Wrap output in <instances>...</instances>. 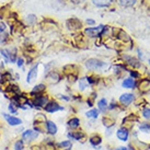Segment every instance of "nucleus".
<instances>
[{
    "mask_svg": "<svg viewBox=\"0 0 150 150\" xmlns=\"http://www.w3.org/2000/svg\"><path fill=\"white\" fill-rule=\"evenodd\" d=\"M86 66H87V68L90 69V70L105 71L108 68V64H106L105 62H102L100 59L90 58L86 62Z\"/></svg>",
    "mask_w": 150,
    "mask_h": 150,
    "instance_id": "1",
    "label": "nucleus"
},
{
    "mask_svg": "<svg viewBox=\"0 0 150 150\" xmlns=\"http://www.w3.org/2000/svg\"><path fill=\"white\" fill-rule=\"evenodd\" d=\"M104 31H105V26L99 25L98 28H89V29H86L84 33L89 38H98V36H101L102 34L104 33Z\"/></svg>",
    "mask_w": 150,
    "mask_h": 150,
    "instance_id": "2",
    "label": "nucleus"
},
{
    "mask_svg": "<svg viewBox=\"0 0 150 150\" xmlns=\"http://www.w3.org/2000/svg\"><path fill=\"white\" fill-rule=\"evenodd\" d=\"M137 121H138V117L136 116V115L129 114V115H127L126 117H124V120L122 122V127H125V128H127L128 130H130Z\"/></svg>",
    "mask_w": 150,
    "mask_h": 150,
    "instance_id": "3",
    "label": "nucleus"
},
{
    "mask_svg": "<svg viewBox=\"0 0 150 150\" xmlns=\"http://www.w3.org/2000/svg\"><path fill=\"white\" fill-rule=\"evenodd\" d=\"M134 100H135V96L133 93H124L120 96V104L123 108H127L133 103Z\"/></svg>",
    "mask_w": 150,
    "mask_h": 150,
    "instance_id": "4",
    "label": "nucleus"
},
{
    "mask_svg": "<svg viewBox=\"0 0 150 150\" xmlns=\"http://www.w3.org/2000/svg\"><path fill=\"white\" fill-rule=\"evenodd\" d=\"M48 103V98L44 96H38L34 98L33 105L35 108H45V105Z\"/></svg>",
    "mask_w": 150,
    "mask_h": 150,
    "instance_id": "5",
    "label": "nucleus"
},
{
    "mask_svg": "<svg viewBox=\"0 0 150 150\" xmlns=\"http://www.w3.org/2000/svg\"><path fill=\"white\" fill-rule=\"evenodd\" d=\"M44 110H45L47 113H55V112H57V111H63L64 106H60V105H59L57 102H55V101H50V102H48V103L45 105Z\"/></svg>",
    "mask_w": 150,
    "mask_h": 150,
    "instance_id": "6",
    "label": "nucleus"
},
{
    "mask_svg": "<svg viewBox=\"0 0 150 150\" xmlns=\"http://www.w3.org/2000/svg\"><path fill=\"white\" fill-rule=\"evenodd\" d=\"M116 137L118 140L121 142H128V138H129V130L125 127H121L116 130Z\"/></svg>",
    "mask_w": 150,
    "mask_h": 150,
    "instance_id": "7",
    "label": "nucleus"
},
{
    "mask_svg": "<svg viewBox=\"0 0 150 150\" xmlns=\"http://www.w3.org/2000/svg\"><path fill=\"white\" fill-rule=\"evenodd\" d=\"M68 137L70 139H74V140H77V142H84V140L87 139V135L83 132H70L68 134Z\"/></svg>",
    "mask_w": 150,
    "mask_h": 150,
    "instance_id": "8",
    "label": "nucleus"
},
{
    "mask_svg": "<svg viewBox=\"0 0 150 150\" xmlns=\"http://www.w3.org/2000/svg\"><path fill=\"white\" fill-rule=\"evenodd\" d=\"M38 136V133H36L35 130H25L23 135H22V138L25 142H32L34 139H36Z\"/></svg>",
    "mask_w": 150,
    "mask_h": 150,
    "instance_id": "9",
    "label": "nucleus"
},
{
    "mask_svg": "<svg viewBox=\"0 0 150 150\" xmlns=\"http://www.w3.org/2000/svg\"><path fill=\"white\" fill-rule=\"evenodd\" d=\"M38 64H36V65L29 71L28 77H26V81H28L29 83L33 82L34 80L36 79V77H38Z\"/></svg>",
    "mask_w": 150,
    "mask_h": 150,
    "instance_id": "10",
    "label": "nucleus"
},
{
    "mask_svg": "<svg viewBox=\"0 0 150 150\" xmlns=\"http://www.w3.org/2000/svg\"><path fill=\"white\" fill-rule=\"evenodd\" d=\"M4 118H6V121L8 122L9 125L11 126H18V125H21L22 124V121L20 118H18V117H14V116H10L8 114H4Z\"/></svg>",
    "mask_w": 150,
    "mask_h": 150,
    "instance_id": "11",
    "label": "nucleus"
},
{
    "mask_svg": "<svg viewBox=\"0 0 150 150\" xmlns=\"http://www.w3.org/2000/svg\"><path fill=\"white\" fill-rule=\"evenodd\" d=\"M115 118L112 116H108V115H105L103 118H102V124L106 127V128H111V127H114L115 126Z\"/></svg>",
    "mask_w": 150,
    "mask_h": 150,
    "instance_id": "12",
    "label": "nucleus"
},
{
    "mask_svg": "<svg viewBox=\"0 0 150 150\" xmlns=\"http://www.w3.org/2000/svg\"><path fill=\"white\" fill-rule=\"evenodd\" d=\"M138 89L140 90V92L146 93V92L150 91V79H144L142 80L139 84H138Z\"/></svg>",
    "mask_w": 150,
    "mask_h": 150,
    "instance_id": "13",
    "label": "nucleus"
},
{
    "mask_svg": "<svg viewBox=\"0 0 150 150\" xmlns=\"http://www.w3.org/2000/svg\"><path fill=\"white\" fill-rule=\"evenodd\" d=\"M46 130L50 135H56L57 132H58V128H57V126H56L54 122L47 121L46 122Z\"/></svg>",
    "mask_w": 150,
    "mask_h": 150,
    "instance_id": "14",
    "label": "nucleus"
},
{
    "mask_svg": "<svg viewBox=\"0 0 150 150\" xmlns=\"http://www.w3.org/2000/svg\"><path fill=\"white\" fill-rule=\"evenodd\" d=\"M67 26L70 30H78L81 28V22L79 20L75 19V18H72V19H69L67 21Z\"/></svg>",
    "mask_w": 150,
    "mask_h": 150,
    "instance_id": "15",
    "label": "nucleus"
},
{
    "mask_svg": "<svg viewBox=\"0 0 150 150\" xmlns=\"http://www.w3.org/2000/svg\"><path fill=\"white\" fill-rule=\"evenodd\" d=\"M46 80L50 83H57L59 80H60V76L57 72H55V71H50V74L46 76Z\"/></svg>",
    "mask_w": 150,
    "mask_h": 150,
    "instance_id": "16",
    "label": "nucleus"
},
{
    "mask_svg": "<svg viewBox=\"0 0 150 150\" xmlns=\"http://www.w3.org/2000/svg\"><path fill=\"white\" fill-rule=\"evenodd\" d=\"M89 142L93 147L98 148V146H100L101 144H102V137H101L100 135H98V134H94V135H92L91 137L89 138Z\"/></svg>",
    "mask_w": 150,
    "mask_h": 150,
    "instance_id": "17",
    "label": "nucleus"
},
{
    "mask_svg": "<svg viewBox=\"0 0 150 150\" xmlns=\"http://www.w3.org/2000/svg\"><path fill=\"white\" fill-rule=\"evenodd\" d=\"M98 108L101 113H106V111H108V103L106 99H101L98 102Z\"/></svg>",
    "mask_w": 150,
    "mask_h": 150,
    "instance_id": "18",
    "label": "nucleus"
},
{
    "mask_svg": "<svg viewBox=\"0 0 150 150\" xmlns=\"http://www.w3.org/2000/svg\"><path fill=\"white\" fill-rule=\"evenodd\" d=\"M122 86H123V88H125V89H134V88H136L137 84H136L135 79H133V78H127V79H125L123 81Z\"/></svg>",
    "mask_w": 150,
    "mask_h": 150,
    "instance_id": "19",
    "label": "nucleus"
},
{
    "mask_svg": "<svg viewBox=\"0 0 150 150\" xmlns=\"http://www.w3.org/2000/svg\"><path fill=\"white\" fill-rule=\"evenodd\" d=\"M45 84H38V86H35V87L33 88V90H32V92H31V94L32 96H35L36 94V96H41V93H43V92L45 91Z\"/></svg>",
    "mask_w": 150,
    "mask_h": 150,
    "instance_id": "20",
    "label": "nucleus"
},
{
    "mask_svg": "<svg viewBox=\"0 0 150 150\" xmlns=\"http://www.w3.org/2000/svg\"><path fill=\"white\" fill-rule=\"evenodd\" d=\"M67 125H68V127L71 129L78 128V127L80 126V120L79 118H77V117H72V118H70L69 121L67 122Z\"/></svg>",
    "mask_w": 150,
    "mask_h": 150,
    "instance_id": "21",
    "label": "nucleus"
},
{
    "mask_svg": "<svg viewBox=\"0 0 150 150\" xmlns=\"http://www.w3.org/2000/svg\"><path fill=\"white\" fill-rule=\"evenodd\" d=\"M100 111H99V108H92V110H90V111H88L87 113H86V116L88 117V118H93V120H96L98 117H99V115H100Z\"/></svg>",
    "mask_w": 150,
    "mask_h": 150,
    "instance_id": "22",
    "label": "nucleus"
},
{
    "mask_svg": "<svg viewBox=\"0 0 150 150\" xmlns=\"http://www.w3.org/2000/svg\"><path fill=\"white\" fill-rule=\"evenodd\" d=\"M138 127H139V132H140V133L150 135V123H147V122L140 123Z\"/></svg>",
    "mask_w": 150,
    "mask_h": 150,
    "instance_id": "23",
    "label": "nucleus"
},
{
    "mask_svg": "<svg viewBox=\"0 0 150 150\" xmlns=\"http://www.w3.org/2000/svg\"><path fill=\"white\" fill-rule=\"evenodd\" d=\"M126 60V63L128 64V65H130V66H133V67H140V65L142 64L139 63V60H137L136 58H134V57H130V56H125L124 57Z\"/></svg>",
    "mask_w": 150,
    "mask_h": 150,
    "instance_id": "24",
    "label": "nucleus"
},
{
    "mask_svg": "<svg viewBox=\"0 0 150 150\" xmlns=\"http://www.w3.org/2000/svg\"><path fill=\"white\" fill-rule=\"evenodd\" d=\"M7 50V53H8V56H9V58H10V62L14 63L16 60H18V59H17V50H16L14 47H11L10 50Z\"/></svg>",
    "mask_w": 150,
    "mask_h": 150,
    "instance_id": "25",
    "label": "nucleus"
},
{
    "mask_svg": "<svg viewBox=\"0 0 150 150\" xmlns=\"http://www.w3.org/2000/svg\"><path fill=\"white\" fill-rule=\"evenodd\" d=\"M92 1L96 7H106L111 4L112 0H92Z\"/></svg>",
    "mask_w": 150,
    "mask_h": 150,
    "instance_id": "26",
    "label": "nucleus"
},
{
    "mask_svg": "<svg viewBox=\"0 0 150 150\" xmlns=\"http://www.w3.org/2000/svg\"><path fill=\"white\" fill-rule=\"evenodd\" d=\"M58 147H60V148H66L67 150H70L71 147H72V144H71L70 140H64V142H59Z\"/></svg>",
    "mask_w": 150,
    "mask_h": 150,
    "instance_id": "27",
    "label": "nucleus"
},
{
    "mask_svg": "<svg viewBox=\"0 0 150 150\" xmlns=\"http://www.w3.org/2000/svg\"><path fill=\"white\" fill-rule=\"evenodd\" d=\"M142 116L146 120V121H150V108H145L142 112Z\"/></svg>",
    "mask_w": 150,
    "mask_h": 150,
    "instance_id": "28",
    "label": "nucleus"
},
{
    "mask_svg": "<svg viewBox=\"0 0 150 150\" xmlns=\"http://www.w3.org/2000/svg\"><path fill=\"white\" fill-rule=\"evenodd\" d=\"M136 2V0H120V4L123 7H132Z\"/></svg>",
    "mask_w": 150,
    "mask_h": 150,
    "instance_id": "29",
    "label": "nucleus"
},
{
    "mask_svg": "<svg viewBox=\"0 0 150 150\" xmlns=\"http://www.w3.org/2000/svg\"><path fill=\"white\" fill-rule=\"evenodd\" d=\"M87 86H88V81L86 78H82V79L79 80V89L81 91H83L84 89L87 88Z\"/></svg>",
    "mask_w": 150,
    "mask_h": 150,
    "instance_id": "30",
    "label": "nucleus"
},
{
    "mask_svg": "<svg viewBox=\"0 0 150 150\" xmlns=\"http://www.w3.org/2000/svg\"><path fill=\"white\" fill-rule=\"evenodd\" d=\"M26 22H28V24H30V25L34 24V23L36 22V17H35L34 14H30V16H28V18H26Z\"/></svg>",
    "mask_w": 150,
    "mask_h": 150,
    "instance_id": "31",
    "label": "nucleus"
},
{
    "mask_svg": "<svg viewBox=\"0 0 150 150\" xmlns=\"http://www.w3.org/2000/svg\"><path fill=\"white\" fill-rule=\"evenodd\" d=\"M14 148H16V150H23V148H24L23 140H18L16 142V145H14Z\"/></svg>",
    "mask_w": 150,
    "mask_h": 150,
    "instance_id": "32",
    "label": "nucleus"
},
{
    "mask_svg": "<svg viewBox=\"0 0 150 150\" xmlns=\"http://www.w3.org/2000/svg\"><path fill=\"white\" fill-rule=\"evenodd\" d=\"M86 79H87L88 83L89 84H94V83L98 82V80H96V78H94V77H92V76H89V77H87Z\"/></svg>",
    "mask_w": 150,
    "mask_h": 150,
    "instance_id": "33",
    "label": "nucleus"
},
{
    "mask_svg": "<svg viewBox=\"0 0 150 150\" xmlns=\"http://www.w3.org/2000/svg\"><path fill=\"white\" fill-rule=\"evenodd\" d=\"M117 108V103L115 100H112V102L108 104V111H112V110H115Z\"/></svg>",
    "mask_w": 150,
    "mask_h": 150,
    "instance_id": "34",
    "label": "nucleus"
},
{
    "mask_svg": "<svg viewBox=\"0 0 150 150\" xmlns=\"http://www.w3.org/2000/svg\"><path fill=\"white\" fill-rule=\"evenodd\" d=\"M8 108L11 113H17V106L13 104V103H10L9 106H8Z\"/></svg>",
    "mask_w": 150,
    "mask_h": 150,
    "instance_id": "35",
    "label": "nucleus"
},
{
    "mask_svg": "<svg viewBox=\"0 0 150 150\" xmlns=\"http://www.w3.org/2000/svg\"><path fill=\"white\" fill-rule=\"evenodd\" d=\"M129 74H130V77H132L133 79H135V78H138V77H139V72H137V71H135V70H132Z\"/></svg>",
    "mask_w": 150,
    "mask_h": 150,
    "instance_id": "36",
    "label": "nucleus"
},
{
    "mask_svg": "<svg viewBox=\"0 0 150 150\" xmlns=\"http://www.w3.org/2000/svg\"><path fill=\"white\" fill-rule=\"evenodd\" d=\"M8 38V34L7 33H2V34H0V42H2L4 43L6 40Z\"/></svg>",
    "mask_w": 150,
    "mask_h": 150,
    "instance_id": "37",
    "label": "nucleus"
},
{
    "mask_svg": "<svg viewBox=\"0 0 150 150\" xmlns=\"http://www.w3.org/2000/svg\"><path fill=\"white\" fill-rule=\"evenodd\" d=\"M113 130H114V127H111V128H106V133H105V135L108 136V137H110L111 135L113 134Z\"/></svg>",
    "mask_w": 150,
    "mask_h": 150,
    "instance_id": "38",
    "label": "nucleus"
},
{
    "mask_svg": "<svg viewBox=\"0 0 150 150\" xmlns=\"http://www.w3.org/2000/svg\"><path fill=\"white\" fill-rule=\"evenodd\" d=\"M17 65H18V67H20V68H21V67L23 66V58H21V57H20V58L18 59Z\"/></svg>",
    "mask_w": 150,
    "mask_h": 150,
    "instance_id": "39",
    "label": "nucleus"
},
{
    "mask_svg": "<svg viewBox=\"0 0 150 150\" xmlns=\"http://www.w3.org/2000/svg\"><path fill=\"white\" fill-rule=\"evenodd\" d=\"M127 150H137V149L133 146V144H129L128 146H127Z\"/></svg>",
    "mask_w": 150,
    "mask_h": 150,
    "instance_id": "40",
    "label": "nucleus"
},
{
    "mask_svg": "<svg viewBox=\"0 0 150 150\" xmlns=\"http://www.w3.org/2000/svg\"><path fill=\"white\" fill-rule=\"evenodd\" d=\"M115 150H127V147H124V146H118L115 148Z\"/></svg>",
    "mask_w": 150,
    "mask_h": 150,
    "instance_id": "41",
    "label": "nucleus"
},
{
    "mask_svg": "<svg viewBox=\"0 0 150 150\" xmlns=\"http://www.w3.org/2000/svg\"><path fill=\"white\" fill-rule=\"evenodd\" d=\"M4 29H6V26L4 23H0V32H4Z\"/></svg>",
    "mask_w": 150,
    "mask_h": 150,
    "instance_id": "42",
    "label": "nucleus"
},
{
    "mask_svg": "<svg viewBox=\"0 0 150 150\" xmlns=\"http://www.w3.org/2000/svg\"><path fill=\"white\" fill-rule=\"evenodd\" d=\"M138 54H139V57H140V58L144 59V53H142L140 50H138Z\"/></svg>",
    "mask_w": 150,
    "mask_h": 150,
    "instance_id": "43",
    "label": "nucleus"
},
{
    "mask_svg": "<svg viewBox=\"0 0 150 150\" xmlns=\"http://www.w3.org/2000/svg\"><path fill=\"white\" fill-rule=\"evenodd\" d=\"M87 23L88 24H94V21L93 20H87Z\"/></svg>",
    "mask_w": 150,
    "mask_h": 150,
    "instance_id": "44",
    "label": "nucleus"
},
{
    "mask_svg": "<svg viewBox=\"0 0 150 150\" xmlns=\"http://www.w3.org/2000/svg\"><path fill=\"white\" fill-rule=\"evenodd\" d=\"M75 2H81V1H83V0H74Z\"/></svg>",
    "mask_w": 150,
    "mask_h": 150,
    "instance_id": "45",
    "label": "nucleus"
},
{
    "mask_svg": "<svg viewBox=\"0 0 150 150\" xmlns=\"http://www.w3.org/2000/svg\"><path fill=\"white\" fill-rule=\"evenodd\" d=\"M1 78H2V75H1V74H0V80H1Z\"/></svg>",
    "mask_w": 150,
    "mask_h": 150,
    "instance_id": "46",
    "label": "nucleus"
},
{
    "mask_svg": "<svg viewBox=\"0 0 150 150\" xmlns=\"http://www.w3.org/2000/svg\"><path fill=\"white\" fill-rule=\"evenodd\" d=\"M149 64H150V57H149Z\"/></svg>",
    "mask_w": 150,
    "mask_h": 150,
    "instance_id": "47",
    "label": "nucleus"
}]
</instances>
